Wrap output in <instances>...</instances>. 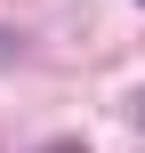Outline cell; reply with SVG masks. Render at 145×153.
I'll return each instance as SVG.
<instances>
[{
    "mask_svg": "<svg viewBox=\"0 0 145 153\" xmlns=\"http://www.w3.org/2000/svg\"><path fill=\"white\" fill-rule=\"evenodd\" d=\"M129 113H137V121H145V89H137V97H129Z\"/></svg>",
    "mask_w": 145,
    "mask_h": 153,
    "instance_id": "1",
    "label": "cell"
},
{
    "mask_svg": "<svg viewBox=\"0 0 145 153\" xmlns=\"http://www.w3.org/2000/svg\"><path fill=\"white\" fill-rule=\"evenodd\" d=\"M48 153H81V145H48Z\"/></svg>",
    "mask_w": 145,
    "mask_h": 153,
    "instance_id": "2",
    "label": "cell"
}]
</instances>
